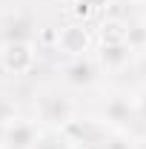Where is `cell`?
Returning a JSON list of instances; mask_svg holds the SVG:
<instances>
[{"mask_svg": "<svg viewBox=\"0 0 146 149\" xmlns=\"http://www.w3.org/2000/svg\"><path fill=\"white\" fill-rule=\"evenodd\" d=\"M35 112H37V123L43 129H52V132H60L63 126H69L74 120V103L66 95L52 92V89L37 95Z\"/></svg>", "mask_w": 146, "mask_h": 149, "instance_id": "cell-1", "label": "cell"}, {"mask_svg": "<svg viewBox=\"0 0 146 149\" xmlns=\"http://www.w3.org/2000/svg\"><path fill=\"white\" fill-rule=\"evenodd\" d=\"M0 63L12 74H26L35 66V49L29 40H6L0 49Z\"/></svg>", "mask_w": 146, "mask_h": 149, "instance_id": "cell-2", "label": "cell"}, {"mask_svg": "<svg viewBox=\"0 0 146 149\" xmlns=\"http://www.w3.org/2000/svg\"><path fill=\"white\" fill-rule=\"evenodd\" d=\"M40 135H43V126L37 120H26V118L6 120V149H35Z\"/></svg>", "mask_w": 146, "mask_h": 149, "instance_id": "cell-3", "label": "cell"}, {"mask_svg": "<svg viewBox=\"0 0 146 149\" xmlns=\"http://www.w3.org/2000/svg\"><path fill=\"white\" fill-rule=\"evenodd\" d=\"M57 49L69 57H86V52L92 49V32L83 23H69L57 29Z\"/></svg>", "mask_w": 146, "mask_h": 149, "instance_id": "cell-4", "label": "cell"}, {"mask_svg": "<svg viewBox=\"0 0 146 149\" xmlns=\"http://www.w3.org/2000/svg\"><path fill=\"white\" fill-rule=\"evenodd\" d=\"M135 55L132 43L123 40V43H100V52H97V66L103 69H123Z\"/></svg>", "mask_w": 146, "mask_h": 149, "instance_id": "cell-5", "label": "cell"}, {"mask_svg": "<svg viewBox=\"0 0 146 149\" xmlns=\"http://www.w3.org/2000/svg\"><path fill=\"white\" fill-rule=\"evenodd\" d=\"M97 77V63L89 57H72L66 66H63V80L72 83V86H89Z\"/></svg>", "mask_w": 146, "mask_h": 149, "instance_id": "cell-6", "label": "cell"}, {"mask_svg": "<svg viewBox=\"0 0 146 149\" xmlns=\"http://www.w3.org/2000/svg\"><path fill=\"white\" fill-rule=\"evenodd\" d=\"M100 40L103 43H123V40H129V26L123 20H103Z\"/></svg>", "mask_w": 146, "mask_h": 149, "instance_id": "cell-7", "label": "cell"}, {"mask_svg": "<svg viewBox=\"0 0 146 149\" xmlns=\"http://www.w3.org/2000/svg\"><path fill=\"white\" fill-rule=\"evenodd\" d=\"M35 149H72V143L60 135V132H52V129H46L43 135H40V141H37V146Z\"/></svg>", "mask_w": 146, "mask_h": 149, "instance_id": "cell-8", "label": "cell"}, {"mask_svg": "<svg viewBox=\"0 0 146 149\" xmlns=\"http://www.w3.org/2000/svg\"><path fill=\"white\" fill-rule=\"evenodd\" d=\"M106 3H109V0H74V6H77L74 15H77V17H89L92 12H97V9L106 6Z\"/></svg>", "mask_w": 146, "mask_h": 149, "instance_id": "cell-9", "label": "cell"}, {"mask_svg": "<svg viewBox=\"0 0 146 149\" xmlns=\"http://www.w3.org/2000/svg\"><path fill=\"white\" fill-rule=\"evenodd\" d=\"M100 149H138V146H135V141L126 138V135H112V138L103 141V146H100Z\"/></svg>", "mask_w": 146, "mask_h": 149, "instance_id": "cell-10", "label": "cell"}, {"mask_svg": "<svg viewBox=\"0 0 146 149\" xmlns=\"http://www.w3.org/2000/svg\"><path fill=\"white\" fill-rule=\"evenodd\" d=\"M135 112L146 120V89H140V92H138V97H135Z\"/></svg>", "mask_w": 146, "mask_h": 149, "instance_id": "cell-11", "label": "cell"}, {"mask_svg": "<svg viewBox=\"0 0 146 149\" xmlns=\"http://www.w3.org/2000/svg\"><path fill=\"white\" fill-rule=\"evenodd\" d=\"M0 149H6V120H0Z\"/></svg>", "mask_w": 146, "mask_h": 149, "instance_id": "cell-12", "label": "cell"}]
</instances>
